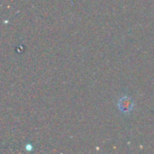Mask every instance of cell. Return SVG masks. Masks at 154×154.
<instances>
[{"mask_svg": "<svg viewBox=\"0 0 154 154\" xmlns=\"http://www.w3.org/2000/svg\"><path fill=\"white\" fill-rule=\"evenodd\" d=\"M134 106V103L129 97H122L118 102V108L123 113H130Z\"/></svg>", "mask_w": 154, "mask_h": 154, "instance_id": "obj_1", "label": "cell"}]
</instances>
